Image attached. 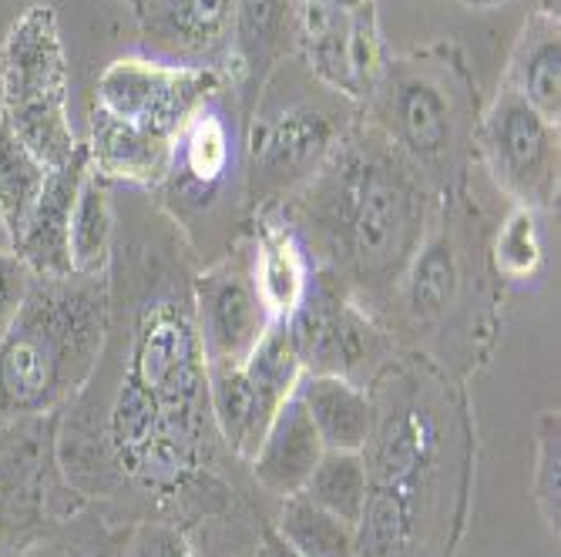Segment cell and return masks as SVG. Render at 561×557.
<instances>
[{
  "label": "cell",
  "mask_w": 561,
  "mask_h": 557,
  "mask_svg": "<svg viewBox=\"0 0 561 557\" xmlns=\"http://www.w3.org/2000/svg\"><path fill=\"white\" fill-rule=\"evenodd\" d=\"M296 396L327 450H364L374 430V399L367 386L340 376H302Z\"/></svg>",
  "instance_id": "cell-23"
},
{
  "label": "cell",
  "mask_w": 561,
  "mask_h": 557,
  "mask_svg": "<svg viewBox=\"0 0 561 557\" xmlns=\"http://www.w3.org/2000/svg\"><path fill=\"white\" fill-rule=\"evenodd\" d=\"M478 78L454 40L387 55L356 112L437 198L471 185L478 169Z\"/></svg>",
  "instance_id": "cell-5"
},
{
  "label": "cell",
  "mask_w": 561,
  "mask_h": 557,
  "mask_svg": "<svg viewBox=\"0 0 561 557\" xmlns=\"http://www.w3.org/2000/svg\"><path fill=\"white\" fill-rule=\"evenodd\" d=\"M465 8H474V11H491V8H501L507 0H461Z\"/></svg>",
  "instance_id": "cell-33"
},
{
  "label": "cell",
  "mask_w": 561,
  "mask_h": 557,
  "mask_svg": "<svg viewBox=\"0 0 561 557\" xmlns=\"http://www.w3.org/2000/svg\"><path fill=\"white\" fill-rule=\"evenodd\" d=\"M135 18L141 58L232 78L236 0H141Z\"/></svg>",
  "instance_id": "cell-16"
},
{
  "label": "cell",
  "mask_w": 561,
  "mask_h": 557,
  "mask_svg": "<svg viewBox=\"0 0 561 557\" xmlns=\"http://www.w3.org/2000/svg\"><path fill=\"white\" fill-rule=\"evenodd\" d=\"M31 282H34V272L27 269V263L18 252L11 245L0 248V336L18 320L24 299L31 292Z\"/></svg>",
  "instance_id": "cell-31"
},
{
  "label": "cell",
  "mask_w": 561,
  "mask_h": 557,
  "mask_svg": "<svg viewBox=\"0 0 561 557\" xmlns=\"http://www.w3.org/2000/svg\"><path fill=\"white\" fill-rule=\"evenodd\" d=\"M531 490H535L538 511H541L548 531L558 537V518H561V420L551 410L541 414L538 427H535Z\"/></svg>",
  "instance_id": "cell-29"
},
{
  "label": "cell",
  "mask_w": 561,
  "mask_h": 557,
  "mask_svg": "<svg viewBox=\"0 0 561 557\" xmlns=\"http://www.w3.org/2000/svg\"><path fill=\"white\" fill-rule=\"evenodd\" d=\"M283 326L293 339L302 376H340L367 386L400 349L393 333L367 306L317 269L302 302Z\"/></svg>",
  "instance_id": "cell-11"
},
{
  "label": "cell",
  "mask_w": 561,
  "mask_h": 557,
  "mask_svg": "<svg viewBox=\"0 0 561 557\" xmlns=\"http://www.w3.org/2000/svg\"><path fill=\"white\" fill-rule=\"evenodd\" d=\"M58 414L0 423V557H18L84 511L55 457Z\"/></svg>",
  "instance_id": "cell-10"
},
{
  "label": "cell",
  "mask_w": 561,
  "mask_h": 557,
  "mask_svg": "<svg viewBox=\"0 0 561 557\" xmlns=\"http://www.w3.org/2000/svg\"><path fill=\"white\" fill-rule=\"evenodd\" d=\"M367 503L356 557H454L474 480V423L461 380L397 349L367 383Z\"/></svg>",
  "instance_id": "cell-2"
},
{
  "label": "cell",
  "mask_w": 561,
  "mask_h": 557,
  "mask_svg": "<svg viewBox=\"0 0 561 557\" xmlns=\"http://www.w3.org/2000/svg\"><path fill=\"white\" fill-rule=\"evenodd\" d=\"M122 4H125V8H128V11H131V14H135V11H138V8H141V0H122Z\"/></svg>",
  "instance_id": "cell-35"
},
{
  "label": "cell",
  "mask_w": 561,
  "mask_h": 557,
  "mask_svg": "<svg viewBox=\"0 0 561 557\" xmlns=\"http://www.w3.org/2000/svg\"><path fill=\"white\" fill-rule=\"evenodd\" d=\"M538 11H548V14H558V0H538Z\"/></svg>",
  "instance_id": "cell-34"
},
{
  "label": "cell",
  "mask_w": 561,
  "mask_h": 557,
  "mask_svg": "<svg viewBox=\"0 0 561 557\" xmlns=\"http://www.w3.org/2000/svg\"><path fill=\"white\" fill-rule=\"evenodd\" d=\"M434 209L437 195L360 121V112L323 169L276 206L313 269L343 286L380 323Z\"/></svg>",
  "instance_id": "cell-3"
},
{
  "label": "cell",
  "mask_w": 561,
  "mask_h": 557,
  "mask_svg": "<svg viewBox=\"0 0 561 557\" xmlns=\"http://www.w3.org/2000/svg\"><path fill=\"white\" fill-rule=\"evenodd\" d=\"M501 88L515 91L548 121L561 118V21L548 11H531L507 50Z\"/></svg>",
  "instance_id": "cell-22"
},
{
  "label": "cell",
  "mask_w": 561,
  "mask_h": 557,
  "mask_svg": "<svg viewBox=\"0 0 561 557\" xmlns=\"http://www.w3.org/2000/svg\"><path fill=\"white\" fill-rule=\"evenodd\" d=\"M232 84L226 71L182 68L151 58H118L98 78L94 108L172 141L213 91Z\"/></svg>",
  "instance_id": "cell-14"
},
{
  "label": "cell",
  "mask_w": 561,
  "mask_h": 557,
  "mask_svg": "<svg viewBox=\"0 0 561 557\" xmlns=\"http://www.w3.org/2000/svg\"><path fill=\"white\" fill-rule=\"evenodd\" d=\"M245 239L263 306L273 323H286L310 289L313 263L276 209L252 212L245 222Z\"/></svg>",
  "instance_id": "cell-18"
},
{
  "label": "cell",
  "mask_w": 561,
  "mask_h": 557,
  "mask_svg": "<svg viewBox=\"0 0 561 557\" xmlns=\"http://www.w3.org/2000/svg\"><path fill=\"white\" fill-rule=\"evenodd\" d=\"M488 239L491 229L471 185L440 195L383 313L400 349L424 352L457 380L491 357L501 333L504 286L488 263Z\"/></svg>",
  "instance_id": "cell-4"
},
{
  "label": "cell",
  "mask_w": 561,
  "mask_h": 557,
  "mask_svg": "<svg viewBox=\"0 0 561 557\" xmlns=\"http://www.w3.org/2000/svg\"><path fill=\"white\" fill-rule=\"evenodd\" d=\"M115 259V206L112 185L88 172L71 212V272L75 276H108Z\"/></svg>",
  "instance_id": "cell-24"
},
{
  "label": "cell",
  "mask_w": 561,
  "mask_h": 557,
  "mask_svg": "<svg viewBox=\"0 0 561 557\" xmlns=\"http://www.w3.org/2000/svg\"><path fill=\"white\" fill-rule=\"evenodd\" d=\"M192 259H216L245 232L242 112L232 84L213 91L172 138L162 182L148 192Z\"/></svg>",
  "instance_id": "cell-8"
},
{
  "label": "cell",
  "mask_w": 561,
  "mask_h": 557,
  "mask_svg": "<svg viewBox=\"0 0 561 557\" xmlns=\"http://www.w3.org/2000/svg\"><path fill=\"white\" fill-rule=\"evenodd\" d=\"M488 263L501 286H518L541 272L545 266V239L541 216L531 209L512 206L488 239Z\"/></svg>",
  "instance_id": "cell-26"
},
{
  "label": "cell",
  "mask_w": 561,
  "mask_h": 557,
  "mask_svg": "<svg viewBox=\"0 0 561 557\" xmlns=\"http://www.w3.org/2000/svg\"><path fill=\"white\" fill-rule=\"evenodd\" d=\"M478 165L518 209L554 212L561 185L558 121L538 115L525 97L497 88L478 118Z\"/></svg>",
  "instance_id": "cell-12"
},
{
  "label": "cell",
  "mask_w": 561,
  "mask_h": 557,
  "mask_svg": "<svg viewBox=\"0 0 561 557\" xmlns=\"http://www.w3.org/2000/svg\"><path fill=\"white\" fill-rule=\"evenodd\" d=\"M47 182V169L18 141V135L0 125V229L14 242Z\"/></svg>",
  "instance_id": "cell-28"
},
{
  "label": "cell",
  "mask_w": 561,
  "mask_h": 557,
  "mask_svg": "<svg viewBox=\"0 0 561 557\" xmlns=\"http://www.w3.org/2000/svg\"><path fill=\"white\" fill-rule=\"evenodd\" d=\"M296 50L293 0H236V65L232 91L242 118L256 105L266 78Z\"/></svg>",
  "instance_id": "cell-19"
},
{
  "label": "cell",
  "mask_w": 561,
  "mask_h": 557,
  "mask_svg": "<svg viewBox=\"0 0 561 557\" xmlns=\"http://www.w3.org/2000/svg\"><path fill=\"white\" fill-rule=\"evenodd\" d=\"M68 58L58 14L47 4L27 8L0 44V125L50 172L81 144L68 115Z\"/></svg>",
  "instance_id": "cell-9"
},
{
  "label": "cell",
  "mask_w": 561,
  "mask_h": 557,
  "mask_svg": "<svg viewBox=\"0 0 561 557\" xmlns=\"http://www.w3.org/2000/svg\"><path fill=\"white\" fill-rule=\"evenodd\" d=\"M273 531L302 557H356V527L313 503L306 494L279 500Z\"/></svg>",
  "instance_id": "cell-25"
},
{
  "label": "cell",
  "mask_w": 561,
  "mask_h": 557,
  "mask_svg": "<svg viewBox=\"0 0 561 557\" xmlns=\"http://www.w3.org/2000/svg\"><path fill=\"white\" fill-rule=\"evenodd\" d=\"M323 450L327 446H323L310 414H306L299 396L293 393L279 407V414L273 417L263 443L256 446V453H252L245 467L260 490L283 500L306 487L313 467L323 457Z\"/></svg>",
  "instance_id": "cell-20"
},
{
  "label": "cell",
  "mask_w": 561,
  "mask_h": 557,
  "mask_svg": "<svg viewBox=\"0 0 561 557\" xmlns=\"http://www.w3.org/2000/svg\"><path fill=\"white\" fill-rule=\"evenodd\" d=\"M88 172H91L88 148L81 141L61 169L47 172V182L34 201L21 235L11 242V248L27 263V269L37 279L75 276L71 272V212H75V201Z\"/></svg>",
  "instance_id": "cell-17"
},
{
  "label": "cell",
  "mask_w": 561,
  "mask_h": 557,
  "mask_svg": "<svg viewBox=\"0 0 561 557\" xmlns=\"http://www.w3.org/2000/svg\"><path fill=\"white\" fill-rule=\"evenodd\" d=\"M112 279H37L0 336V423L58 414L88 383L108 336Z\"/></svg>",
  "instance_id": "cell-6"
},
{
  "label": "cell",
  "mask_w": 561,
  "mask_h": 557,
  "mask_svg": "<svg viewBox=\"0 0 561 557\" xmlns=\"http://www.w3.org/2000/svg\"><path fill=\"white\" fill-rule=\"evenodd\" d=\"M88 165L98 178H105L108 185H135L151 192L172 155V141L148 135L122 118H112L108 112L91 108L88 121Z\"/></svg>",
  "instance_id": "cell-21"
},
{
  "label": "cell",
  "mask_w": 561,
  "mask_h": 557,
  "mask_svg": "<svg viewBox=\"0 0 561 557\" xmlns=\"http://www.w3.org/2000/svg\"><path fill=\"white\" fill-rule=\"evenodd\" d=\"M356 121V105L289 55L266 78L256 105L242 118L245 209H276L310 182Z\"/></svg>",
  "instance_id": "cell-7"
},
{
  "label": "cell",
  "mask_w": 561,
  "mask_h": 557,
  "mask_svg": "<svg viewBox=\"0 0 561 557\" xmlns=\"http://www.w3.org/2000/svg\"><path fill=\"white\" fill-rule=\"evenodd\" d=\"M179 242V232L169 242H115L108 336L58 417V471L112 524L192 531L236 508L192 313V252L182 256Z\"/></svg>",
  "instance_id": "cell-1"
},
{
  "label": "cell",
  "mask_w": 561,
  "mask_h": 557,
  "mask_svg": "<svg viewBox=\"0 0 561 557\" xmlns=\"http://www.w3.org/2000/svg\"><path fill=\"white\" fill-rule=\"evenodd\" d=\"M192 313L209 367H239L273 326L252 279L245 232L192 272Z\"/></svg>",
  "instance_id": "cell-15"
},
{
  "label": "cell",
  "mask_w": 561,
  "mask_h": 557,
  "mask_svg": "<svg viewBox=\"0 0 561 557\" xmlns=\"http://www.w3.org/2000/svg\"><path fill=\"white\" fill-rule=\"evenodd\" d=\"M256 557H302V554H296V550L273 531V524H266V527L260 531V541H256Z\"/></svg>",
  "instance_id": "cell-32"
},
{
  "label": "cell",
  "mask_w": 561,
  "mask_h": 557,
  "mask_svg": "<svg viewBox=\"0 0 561 557\" xmlns=\"http://www.w3.org/2000/svg\"><path fill=\"white\" fill-rule=\"evenodd\" d=\"M293 34L306 71L360 108L387 61L377 0H293Z\"/></svg>",
  "instance_id": "cell-13"
},
{
  "label": "cell",
  "mask_w": 561,
  "mask_h": 557,
  "mask_svg": "<svg viewBox=\"0 0 561 557\" xmlns=\"http://www.w3.org/2000/svg\"><path fill=\"white\" fill-rule=\"evenodd\" d=\"M122 557H206L188 527L172 521H135L128 524Z\"/></svg>",
  "instance_id": "cell-30"
},
{
  "label": "cell",
  "mask_w": 561,
  "mask_h": 557,
  "mask_svg": "<svg viewBox=\"0 0 561 557\" xmlns=\"http://www.w3.org/2000/svg\"><path fill=\"white\" fill-rule=\"evenodd\" d=\"M330 514L356 527L367 503V464L360 450H323L320 464L299 490Z\"/></svg>",
  "instance_id": "cell-27"
}]
</instances>
